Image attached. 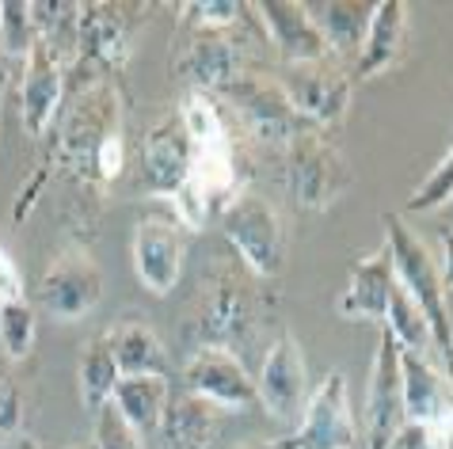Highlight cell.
<instances>
[{"mask_svg": "<svg viewBox=\"0 0 453 449\" xmlns=\"http://www.w3.org/2000/svg\"><path fill=\"white\" fill-rule=\"evenodd\" d=\"M271 42L259 27L256 8L248 4L244 19L221 31H187L183 46L175 49V72L191 80V92L221 95L248 72H274L267 65Z\"/></svg>", "mask_w": 453, "mask_h": 449, "instance_id": "cell-1", "label": "cell"}, {"mask_svg": "<svg viewBox=\"0 0 453 449\" xmlns=\"http://www.w3.org/2000/svg\"><path fill=\"white\" fill-rule=\"evenodd\" d=\"M381 224H385V247H388V255H393L396 282L404 285L408 297L426 316V328H431V339H434V354L442 358L446 377L453 381V316H449V297L442 290V274H438L434 255L426 252V244L415 236V229L404 217L385 214Z\"/></svg>", "mask_w": 453, "mask_h": 449, "instance_id": "cell-2", "label": "cell"}, {"mask_svg": "<svg viewBox=\"0 0 453 449\" xmlns=\"http://www.w3.org/2000/svg\"><path fill=\"white\" fill-rule=\"evenodd\" d=\"M256 328H259L256 274L236 255H225L218 267H210V282L195 313V335L203 346H221V351L236 354L241 346L251 343Z\"/></svg>", "mask_w": 453, "mask_h": 449, "instance_id": "cell-3", "label": "cell"}, {"mask_svg": "<svg viewBox=\"0 0 453 449\" xmlns=\"http://www.w3.org/2000/svg\"><path fill=\"white\" fill-rule=\"evenodd\" d=\"M73 77H84V72H73ZM115 133H122V95L115 88V77H84L73 107L61 115L58 156L81 183H92L99 148Z\"/></svg>", "mask_w": 453, "mask_h": 449, "instance_id": "cell-4", "label": "cell"}, {"mask_svg": "<svg viewBox=\"0 0 453 449\" xmlns=\"http://www.w3.org/2000/svg\"><path fill=\"white\" fill-rule=\"evenodd\" d=\"M350 186V168L328 130H301L286 145V191L301 209H328Z\"/></svg>", "mask_w": 453, "mask_h": 449, "instance_id": "cell-5", "label": "cell"}, {"mask_svg": "<svg viewBox=\"0 0 453 449\" xmlns=\"http://www.w3.org/2000/svg\"><path fill=\"white\" fill-rule=\"evenodd\" d=\"M221 232L233 255L256 274V278H279L286 267V229L282 217L267 198L256 191H241L221 209Z\"/></svg>", "mask_w": 453, "mask_h": 449, "instance_id": "cell-6", "label": "cell"}, {"mask_svg": "<svg viewBox=\"0 0 453 449\" xmlns=\"http://www.w3.org/2000/svg\"><path fill=\"white\" fill-rule=\"evenodd\" d=\"M218 99L229 103L236 122L256 137L259 145H279L286 148L301 130H309V122L297 115L282 84L274 80V72H248L236 84H229Z\"/></svg>", "mask_w": 453, "mask_h": 449, "instance_id": "cell-7", "label": "cell"}, {"mask_svg": "<svg viewBox=\"0 0 453 449\" xmlns=\"http://www.w3.org/2000/svg\"><path fill=\"white\" fill-rule=\"evenodd\" d=\"M274 80L282 84L289 103L309 126L332 130L347 118L355 77H350L343 61L324 57V61H309V65H274Z\"/></svg>", "mask_w": 453, "mask_h": 449, "instance_id": "cell-8", "label": "cell"}, {"mask_svg": "<svg viewBox=\"0 0 453 449\" xmlns=\"http://www.w3.org/2000/svg\"><path fill=\"white\" fill-rule=\"evenodd\" d=\"M142 4H81L77 23V65L69 72H84V77H115V72L130 61L134 31L142 16Z\"/></svg>", "mask_w": 453, "mask_h": 449, "instance_id": "cell-9", "label": "cell"}, {"mask_svg": "<svg viewBox=\"0 0 453 449\" xmlns=\"http://www.w3.org/2000/svg\"><path fill=\"white\" fill-rule=\"evenodd\" d=\"M99 301H104V270H99V263L77 244L61 247L39 278V305L54 320L73 323L84 320Z\"/></svg>", "mask_w": 453, "mask_h": 449, "instance_id": "cell-10", "label": "cell"}, {"mask_svg": "<svg viewBox=\"0 0 453 449\" xmlns=\"http://www.w3.org/2000/svg\"><path fill=\"white\" fill-rule=\"evenodd\" d=\"M256 392H259V407L279 422H294L301 419V411L309 404V366H305V351L294 339V331H279L274 343L263 354V366L256 373Z\"/></svg>", "mask_w": 453, "mask_h": 449, "instance_id": "cell-11", "label": "cell"}, {"mask_svg": "<svg viewBox=\"0 0 453 449\" xmlns=\"http://www.w3.org/2000/svg\"><path fill=\"white\" fill-rule=\"evenodd\" d=\"M358 422L350 411L347 377L339 369L324 373V381L309 392V404L301 411L289 445L294 449H355Z\"/></svg>", "mask_w": 453, "mask_h": 449, "instance_id": "cell-12", "label": "cell"}, {"mask_svg": "<svg viewBox=\"0 0 453 449\" xmlns=\"http://www.w3.org/2000/svg\"><path fill=\"white\" fill-rule=\"evenodd\" d=\"M183 389L225 407L229 415L259 404L256 377L248 373L244 358L233 354V351H221V346H203V351H195V358L183 366Z\"/></svg>", "mask_w": 453, "mask_h": 449, "instance_id": "cell-13", "label": "cell"}, {"mask_svg": "<svg viewBox=\"0 0 453 449\" xmlns=\"http://www.w3.org/2000/svg\"><path fill=\"white\" fill-rule=\"evenodd\" d=\"M404 427V377H400V346L381 331L370 384H366V449H388Z\"/></svg>", "mask_w": 453, "mask_h": 449, "instance_id": "cell-14", "label": "cell"}, {"mask_svg": "<svg viewBox=\"0 0 453 449\" xmlns=\"http://www.w3.org/2000/svg\"><path fill=\"white\" fill-rule=\"evenodd\" d=\"M134 270L137 282L149 293L168 297L183 278V259H187V232L180 221L165 217H145L134 229Z\"/></svg>", "mask_w": 453, "mask_h": 449, "instance_id": "cell-15", "label": "cell"}, {"mask_svg": "<svg viewBox=\"0 0 453 449\" xmlns=\"http://www.w3.org/2000/svg\"><path fill=\"white\" fill-rule=\"evenodd\" d=\"M251 8H256L259 27L271 42L274 65H309V61L332 57L301 0H259Z\"/></svg>", "mask_w": 453, "mask_h": 449, "instance_id": "cell-16", "label": "cell"}, {"mask_svg": "<svg viewBox=\"0 0 453 449\" xmlns=\"http://www.w3.org/2000/svg\"><path fill=\"white\" fill-rule=\"evenodd\" d=\"M191 176V137L183 130L180 110H172L145 133L142 145V191L172 198Z\"/></svg>", "mask_w": 453, "mask_h": 449, "instance_id": "cell-17", "label": "cell"}, {"mask_svg": "<svg viewBox=\"0 0 453 449\" xmlns=\"http://www.w3.org/2000/svg\"><path fill=\"white\" fill-rule=\"evenodd\" d=\"M65 88H69V65H61L42 42H35L27 61H23V80H19L27 137H46L54 130L61 103H65Z\"/></svg>", "mask_w": 453, "mask_h": 449, "instance_id": "cell-18", "label": "cell"}, {"mask_svg": "<svg viewBox=\"0 0 453 449\" xmlns=\"http://www.w3.org/2000/svg\"><path fill=\"white\" fill-rule=\"evenodd\" d=\"M400 377H404V422L442 427L453 419V384L434 358L400 351Z\"/></svg>", "mask_w": 453, "mask_h": 449, "instance_id": "cell-19", "label": "cell"}, {"mask_svg": "<svg viewBox=\"0 0 453 449\" xmlns=\"http://www.w3.org/2000/svg\"><path fill=\"white\" fill-rule=\"evenodd\" d=\"M396 290V270H393V255L381 244L373 255H362L343 297H339V316L343 320H385L388 313V297Z\"/></svg>", "mask_w": 453, "mask_h": 449, "instance_id": "cell-20", "label": "cell"}, {"mask_svg": "<svg viewBox=\"0 0 453 449\" xmlns=\"http://www.w3.org/2000/svg\"><path fill=\"white\" fill-rule=\"evenodd\" d=\"M225 419H229L225 407L183 389L168 396V407L160 415V438L168 449H213V438H218Z\"/></svg>", "mask_w": 453, "mask_h": 449, "instance_id": "cell-21", "label": "cell"}, {"mask_svg": "<svg viewBox=\"0 0 453 449\" xmlns=\"http://www.w3.org/2000/svg\"><path fill=\"white\" fill-rule=\"evenodd\" d=\"M305 8L317 23L324 46H328V54L343 65H355L373 19V4H366V0H309Z\"/></svg>", "mask_w": 453, "mask_h": 449, "instance_id": "cell-22", "label": "cell"}, {"mask_svg": "<svg viewBox=\"0 0 453 449\" xmlns=\"http://www.w3.org/2000/svg\"><path fill=\"white\" fill-rule=\"evenodd\" d=\"M408 42V4L404 0H381L373 4V19L362 42V54L350 65V77L366 80V77H381L385 69H393Z\"/></svg>", "mask_w": 453, "mask_h": 449, "instance_id": "cell-23", "label": "cell"}, {"mask_svg": "<svg viewBox=\"0 0 453 449\" xmlns=\"http://www.w3.org/2000/svg\"><path fill=\"white\" fill-rule=\"evenodd\" d=\"M104 335L111 343V354H115V366L122 377H168L165 343L142 320H122L115 328H107Z\"/></svg>", "mask_w": 453, "mask_h": 449, "instance_id": "cell-24", "label": "cell"}, {"mask_svg": "<svg viewBox=\"0 0 453 449\" xmlns=\"http://www.w3.org/2000/svg\"><path fill=\"white\" fill-rule=\"evenodd\" d=\"M172 384L168 377H122L111 396V407L130 422L137 434H153L160 430V415L168 407Z\"/></svg>", "mask_w": 453, "mask_h": 449, "instance_id": "cell-25", "label": "cell"}, {"mask_svg": "<svg viewBox=\"0 0 453 449\" xmlns=\"http://www.w3.org/2000/svg\"><path fill=\"white\" fill-rule=\"evenodd\" d=\"M31 16L39 42L54 54L61 65H77V23H81V4L73 0H31Z\"/></svg>", "mask_w": 453, "mask_h": 449, "instance_id": "cell-26", "label": "cell"}, {"mask_svg": "<svg viewBox=\"0 0 453 449\" xmlns=\"http://www.w3.org/2000/svg\"><path fill=\"white\" fill-rule=\"evenodd\" d=\"M122 381V373L115 366V354H111L107 335H96V339L84 343L81 366H77V384H81V404L88 411H104L115 396V384Z\"/></svg>", "mask_w": 453, "mask_h": 449, "instance_id": "cell-27", "label": "cell"}, {"mask_svg": "<svg viewBox=\"0 0 453 449\" xmlns=\"http://www.w3.org/2000/svg\"><path fill=\"white\" fill-rule=\"evenodd\" d=\"M385 331L396 339L400 351H411V354H423V358H434V339H431V328H426V316L419 313V305L408 297V290L396 282L393 297H388V313H385Z\"/></svg>", "mask_w": 453, "mask_h": 449, "instance_id": "cell-28", "label": "cell"}, {"mask_svg": "<svg viewBox=\"0 0 453 449\" xmlns=\"http://www.w3.org/2000/svg\"><path fill=\"white\" fill-rule=\"evenodd\" d=\"M35 42H39V31H35L31 4L27 0H4L0 4V49L8 54V61H27Z\"/></svg>", "mask_w": 453, "mask_h": 449, "instance_id": "cell-29", "label": "cell"}, {"mask_svg": "<svg viewBox=\"0 0 453 449\" xmlns=\"http://www.w3.org/2000/svg\"><path fill=\"white\" fill-rule=\"evenodd\" d=\"M35 335H39V320L27 301L0 305V346L12 361H23L35 351Z\"/></svg>", "mask_w": 453, "mask_h": 449, "instance_id": "cell-30", "label": "cell"}, {"mask_svg": "<svg viewBox=\"0 0 453 449\" xmlns=\"http://www.w3.org/2000/svg\"><path fill=\"white\" fill-rule=\"evenodd\" d=\"M248 4L241 0H191L180 8V27L183 31H221L244 19Z\"/></svg>", "mask_w": 453, "mask_h": 449, "instance_id": "cell-31", "label": "cell"}, {"mask_svg": "<svg viewBox=\"0 0 453 449\" xmlns=\"http://www.w3.org/2000/svg\"><path fill=\"white\" fill-rule=\"evenodd\" d=\"M453 202V148L438 160V168L426 176L419 186L411 191L408 198V214H434V209H442Z\"/></svg>", "mask_w": 453, "mask_h": 449, "instance_id": "cell-32", "label": "cell"}, {"mask_svg": "<svg viewBox=\"0 0 453 449\" xmlns=\"http://www.w3.org/2000/svg\"><path fill=\"white\" fill-rule=\"evenodd\" d=\"M92 445H96V449H145V445H142V434H137L111 404H107L104 411H96Z\"/></svg>", "mask_w": 453, "mask_h": 449, "instance_id": "cell-33", "label": "cell"}, {"mask_svg": "<svg viewBox=\"0 0 453 449\" xmlns=\"http://www.w3.org/2000/svg\"><path fill=\"white\" fill-rule=\"evenodd\" d=\"M19 430H23V396L8 377H0V434L12 438Z\"/></svg>", "mask_w": 453, "mask_h": 449, "instance_id": "cell-34", "label": "cell"}, {"mask_svg": "<svg viewBox=\"0 0 453 449\" xmlns=\"http://www.w3.org/2000/svg\"><path fill=\"white\" fill-rule=\"evenodd\" d=\"M388 449H442V427H423V422H404Z\"/></svg>", "mask_w": 453, "mask_h": 449, "instance_id": "cell-35", "label": "cell"}, {"mask_svg": "<svg viewBox=\"0 0 453 449\" xmlns=\"http://www.w3.org/2000/svg\"><path fill=\"white\" fill-rule=\"evenodd\" d=\"M8 301H23V274L16 267V259L0 247V305Z\"/></svg>", "mask_w": 453, "mask_h": 449, "instance_id": "cell-36", "label": "cell"}, {"mask_svg": "<svg viewBox=\"0 0 453 449\" xmlns=\"http://www.w3.org/2000/svg\"><path fill=\"white\" fill-rule=\"evenodd\" d=\"M438 274H442L446 297H453V229H442V259H438Z\"/></svg>", "mask_w": 453, "mask_h": 449, "instance_id": "cell-37", "label": "cell"}, {"mask_svg": "<svg viewBox=\"0 0 453 449\" xmlns=\"http://www.w3.org/2000/svg\"><path fill=\"white\" fill-rule=\"evenodd\" d=\"M8 72H12V61H8L4 49H0V99H4V92H8Z\"/></svg>", "mask_w": 453, "mask_h": 449, "instance_id": "cell-38", "label": "cell"}, {"mask_svg": "<svg viewBox=\"0 0 453 449\" xmlns=\"http://www.w3.org/2000/svg\"><path fill=\"white\" fill-rule=\"evenodd\" d=\"M236 449H294L289 438H279V442H251V445H236Z\"/></svg>", "mask_w": 453, "mask_h": 449, "instance_id": "cell-39", "label": "cell"}, {"mask_svg": "<svg viewBox=\"0 0 453 449\" xmlns=\"http://www.w3.org/2000/svg\"><path fill=\"white\" fill-rule=\"evenodd\" d=\"M442 449H453V419L442 422Z\"/></svg>", "mask_w": 453, "mask_h": 449, "instance_id": "cell-40", "label": "cell"}, {"mask_svg": "<svg viewBox=\"0 0 453 449\" xmlns=\"http://www.w3.org/2000/svg\"><path fill=\"white\" fill-rule=\"evenodd\" d=\"M19 449H39V445H35V442H19Z\"/></svg>", "mask_w": 453, "mask_h": 449, "instance_id": "cell-41", "label": "cell"}, {"mask_svg": "<svg viewBox=\"0 0 453 449\" xmlns=\"http://www.w3.org/2000/svg\"><path fill=\"white\" fill-rule=\"evenodd\" d=\"M73 449H96L92 442H81V445H73Z\"/></svg>", "mask_w": 453, "mask_h": 449, "instance_id": "cell-42", "label": "cell"}]
</instances>
